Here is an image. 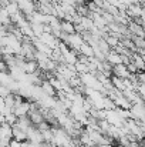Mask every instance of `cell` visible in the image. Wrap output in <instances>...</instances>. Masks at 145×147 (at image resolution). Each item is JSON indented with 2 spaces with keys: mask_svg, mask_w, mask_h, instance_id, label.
Returning <instances> with one entry per match:
<instances>
[{
  "mask_svg": "<svg viewBox=\"0 0 145 147\" xmlns=\"http://www.w3.org/2000/svg\"><path fill=\"white\" fill-rule=\"evenodd\" d=\"M36 127H37L40 131H46V130H48V129H51V126L48 124L47 121H43V123H40V124H39V126H36Z\"/></svg>",
  "mask_w": 145,
  "mask_h": 147,
  "instance_id": "44dd1931",
  "label": "cell"
},
{
  "mask_svg": "<svg viewBox=\"0 0 145 147\" xmlns=\"http://www.w3.org/2000/svg\"><path fill=\"white\" fill-rule=\"evenodd\" d=\"M0 24L1 26H9V24H11V20H10V16H9V13L6 11V9H0Z\"/></svg>",
  "mask_w": 145,
  "mask_h": 147,
  "instance_id": "9a60e30c",
  "label": "cell"
},
{
  "mask_svg": "<svg viewBox=\"0 0 145 147\" xmlns=\"http://www.w3.org/2000/svg\"><path fill=\"white\" fill-rule=\"evenodd\" d=\"M9 94H11V92L9 90V87H6L4 84H0V97L4 98V97H7Z\"/></svg>",
  "mask_w": 145,
  "mask_h": 147,
  "instance_id": "ffe728a7",
  "label": "cell"
},
{
  "mask_svg": "<svg viewBox=\"0 0 145 147\" xmlns=\"http://www.w3.org/2000/svg\"><path fill=\"white\" fill-rule=\"evenodd\" d=\"M53 134H54V144L57 147H64L70 146L71 143V137L68 136V133L63 129V127H51Z\"/></svg>",
  "mask_w": 145,
  "mask_h": 147,
  "instance_id": "6da1fadb",
  "label": "cell"
},
{
  "mask_svg": "<svg viewBox=\"0 0 145 147\" xmlns=\"http://www.w3.org/2000/svg\"><path fill=\"white\" fill-rule=\"evenodd\" d=\"M27 140L31 142V143H34V144H40V143L44 142L41 131H40L36 126H31V127L27 130Z\"/></svg>",
  "mask_w": 145,
  "mask_h": 147,
  "instance_id": "7a4b0ae2",
  "label": "cell"
},
{
  "mask_svg": "<svg viewBox=\"0 0 145 147\" xmlns=\"http://www.w3.org/2000/svg\"><path fill=\"white\" fill-rule=\"evenodd\" d=\"M3 9H6V11L9 13V16H10V17H11V16H14V14H17V13L20 11V10H19L17 3H14V1H11V0H10V1L3 7Z\"/></svg>",
  "mask_w": 145,
  "mask_h": 147,
  "instance_id": "5bb4252c",
  "label": "cell"
},
{
  "mask_svg": "<svg viewBox=\"0 0 145 147\" xmlns=\"http://www.w3.org/2000/svg\"><path fill=\"white\" fill-rule=\"evenodd\" d=\"M131 40L132 43L135 45L137 50L140 49H145V37H138V36H131Z\"/></svg>",
  "mask_w": 145,
  "mask_h": 147,
  "instance_id": "e0dca14e",
  "label": "cell"
},
{
  "mask_svg": "<svg viewBox=\"0 0 145 147\" xmlns=\"http://www.w3.org/2000/svg\"><path fill=\"white\" fill-rule=\"evenodd\" d=\"M64 147H73V146H64Z\"/></svg>",
  "mask_w": 145,
  "mask_h": 147,
  "instance_id": "d4e9b609",
  "label": "cell"
},
{
  "mask_svg": "<svg viewBox=\"0 0 145 147\" xmlns=\"http://www.w3.org/2000/svg\"><path fill=\"white\" fill-rule=\"evenodd\" d=\"M31 26V30L34 33L36 37H40L43 33H44V24H40V23H30Z\"/></svg>",
  "mask_w": 145,
  "mask_h": 147,
  "instance_id": "2e32d148",
  "label": "cell"
},
{
  "mask_svg": "<svg viewBox=\"0 0 145 147\" xmlns=\"http://www.w3.org/2000/svg\"><path fill=\"white\" fill-rule=\"evenodd\" d=\"M78 54H80V56H83V57H86V59L94 57V50H93V46H90V45L84 43V45L80 47V50H78Z\"/></svg>",
  "mask_w": 145,
  "mask_h": 147,
  "instance_id": "9c48e42d",
  "label": "cell"
},
{
  "mask_svg": "<svg viewBox=\"0 0 145 147\" xmlns=\"http://www.w3.org/2000/svg\"><path fill=\"white\" fill-rule=\"evenodd\" d=\"M105 61H108L112 67H114V66H117V64H121V63H122L121 56H120L118 53H115L112 49H111V51H110V53L105 56Z\"/></svg>",
  "mask_w": 145,
  "mask_h": 147,
  "instance_id": "5b68a950",
  "label": "cell"
},
{
  "mask_svg": "<svg viewBox=\"0 0 145 147\" xmlns=\"http://www.w3.org/2000/svg\"><path fill=\"white\" fill-rule=\"evenodd\" d=\"M97 47L101 50V51H102V53H104L105 56H107V54H108V53L111 51V47H110V46L107 45V42H105L104 39H100V40H98V43H97Z\"/></svg>",
  "mask_w": 145,
  "mask_h": 147,
  "instance_id": "d6986e66",
  "label": "cell"
},
{
  "mask_svg": "<svg viewBox=\"0 0 145 147\" xmlns=\"http://www.w3.org/2000/svg\"><path fill=\"white\" fill-rule=\"evenodd\" d=\"M112 76H117V77H121V79H130L131 73L128 71L127 66L125 64H117L112 67Z\"/></svg>",
  "mask_w": 145,
  "mask_h": 147,
  "instance_id": "3957f363",
  "label": "cell"
},
{
  "mask_svg": "<svg viewBox=\"0 0 145 147\" xmlns=\"http://www.w3.org/2000/svg\"><path fill=\"white\" fill-rule=\"evenodd\" d=\"M41 89H43V92L46 93V96H50V97H54L55 96V89L51 86V83L48 82V80H43V83H41Z\"/></svg>",
  "mask_w": 145,
  "mask_h": 147,
  "instance_id": "7c38bea8",
  "label": "cell"
},
{
  "mask_svg": "<svg viewBox=\"0 0 145 147\" xmlns=\"http://www.w3.org/2000/svg\"><path fill=\"white\" fill-rule=\"evenodd\" d=\"M36 3H39V4H51V0H36Z\"/></svg>",
  "mask_w": 145,
  "mask_h": 147,
  "instance_id": "7402d4cb",
  "label": "cell"
},
{
  "mask_svg": "<svg viewBox=\"0 0 145 147\" xmlns=\"http://www.w3.org/2000/svg\"><path fill=\"white\" fill-rule=\"evenodd\" d=\"M111 83H112L114 89H115V90H118V92H121V93H124V92L127 90L125 83H124V79H121V77L112 76V77H111Z\"/></svg>",
  "mask_w": 145,
  "mask_h": 147,
  "instance_id": "52a82bcc",
  "label": "cell"
},
{
  "mask_svg": "<svg viewBox=\"0 0 145 147\" xmlns=\"http://www.w3.org/2000/svg\"><path fill=\"white\" fill-rule=\"evenodd\" d=\"M61 32L65 33V34H74L76 33L74 23H71L68 20H61Z\"/></svg>",
  "mask_w": 145,
  "mask_h": 147,
  "instance_id": "30bf717a",
  "label": "cell"
},
{
  "mask_svg": "<svg viewBox=\"0 0 145 147\" xmlns=\"http://www.w3.org/2000/svg\"><path fill=\"white\" fill-rule=\"evenodd\" d=\"M16 100H17L16 93H11V94H9L7 97H4V104H6L7 107H10V109H14V106H16Z\"/></svg>",
  "mask_w": 145,
  "mask_h": 147,
  "instance_id": "ac0fdd59",
  "label": "cell"
},
{
  "mask_svg": "<svg viewBox=\"0 0 145 147\" xmlns=\"http://www.w3.org/2000/svg\"><path fill=\"white\" fill-rule=\"evenodd\" d=\"M86 32H91V29L94 27V22L88 17V16H81L80 19V23H78Z\"/></svg>",
  "mask_w": 145,
  "mask_h": 147,
  "instance_id": "8fae6325",
  "label": "cell"
},
{
  "mask_svg": "<svg viewBox=\"0 0 145 147\" xmlns=\"http://www.w3.org/2000/svg\"><path fill=\"white\" fill-rule=\"evenodd\" d=\"M3 123H6V117H4L3 114H0V126H1Z\"/></svg>",
  "mask_w": 145,
  "mask_h": 147,
  "instance_id": "603a6c76",
  "label": "cell"
},
{
  "mask_svg": "<svg viewBox=\"0 0 145 147\" xmlns=\"http://www.w3.org/2000/svg\"><path fill=\"white\" fill-rule=\"evenodd\" d=\"M132 63L135 64L138 73H140V70H145V60L138 53H134V56H132Z\"/></svg>",
  "mask_w": 145,
  "mask_h": 147,
  "instance_id": "4fadbf2b",
  "label": "cell"
},
{
  "mask_svg": "<svg viewBox=\"0 0 145 147\" xmlns=\"http://www.w3.org/2000/svg\"><path fill=\"white\" fill-rule=\"evenodd\" d=\"M11 129H13V139H14V140H17V142H20V143H23V142L27 140V133H26V131H23V130L19 129L17 126H13Z\"/></svg>",
  "mask_w": 145,
  "mask_h": 147,
  "instance_id": "ba28073f",
  "label": "cell"
},
{
  "mask_svg": "<svg viewBox=\"0 0 145 147\" xmlns=\"http://www.w3.org/2000/svg\"><path fill=\"white\" fill-rule=\"evenodd\" d=\"M3 7V0H0V9Z\"/></svg>",
  "mask_w": 145,
  "mask_h": 147,
  "instance_id": "cb8c5ba5",
  "label": "cell"
},
{
  "mask_svg": "<svg viewBox=\"0 0 145 147\" xmlns=\"http://www.w3.org/2000/svg\"><path fill=\"white\" fill-rule=\"evenodd\" d=\"M23 71L26 74H31V73H36L39 71V64L36 60H27L24 63V67H23Z\"/></svg>",
  "mask_w": 145,
  "mask_h": 147,
  "instance_id": "8992f818",
  "label": "cell"
},
{
  "mask_svg": "<svg viewBox=\"0 0 145 147\" xmlns=\"http://www.w3.org/2000/svg\"><path fill=\"white\" fill-rule=\"evenodd\" d=\"M14 126H17L19 129H21L23 131H26V133H27V130H29L33 124H31V121H30L29 116H23V117H19V119H17V121H16V124H14Z\"/></svg>",
  "mask_w": 145,
  "mask_h": 147,
  "instance_id": "277c9868",
  "label": "cell"
}]
</instances>
